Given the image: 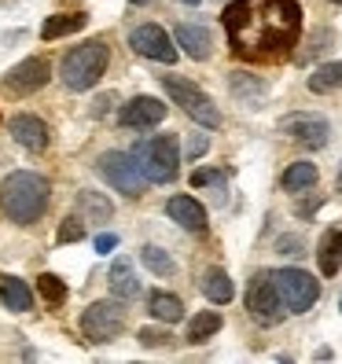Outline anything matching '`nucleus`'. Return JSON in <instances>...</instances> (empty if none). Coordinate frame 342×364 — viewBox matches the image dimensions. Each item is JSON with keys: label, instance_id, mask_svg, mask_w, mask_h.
<instances>
[{"label": "nucleus", "instance_id": "obj_41", "mask_svg": "<svg viewBox=\"0 0 342 364\" xmlns=\"http://www.w3.org/2000/svg\"><path fill=\"white\" fill-rule=\"evenodd\" d=\"M331 4H342V0H331Z\"/></svg>", "mask_w": 342, "mask_h": 364}, {"label": "nucleus", "instance_id": "obj_10", "mask_svg": "<svg viewBox=\"0 0 342 364\" xmlns=\"http://www.w3.org/2000/svg\"><path fill=\"white\" fill-rule=\"evenodd\" d=\"M48 77H52V63L45 55H30L4 74V89L15 92V96H30L37 89H45Z\"/></svg>", "mask_w": 342, "mask_h": 364}, {"label": "nucleus", "instance_id": "obj_21", "mask_svg": "<svg viewBox=\"0 0 342 364\" xmlns=\"http://www.w3.org/2000/svg\"><path fill=\"white\" fill-rule=\"evenodd\" d=\"M228 89H232V96H236L240 103H247V107H262L265 96H269V85L262 77H254V74H243V70L228 77Z\"/></svg>", "mask_w": 342, "mask_h": 364}, {"label": "nucleus", "instance_id": "obj_40", "mask_svg": "<svg viewBox=\"0 0 342 364\" xmlns=\"http://www.w3.org/2000/svg\"><path fill=\"white\" fill-rule=\"evenodd\" d=\"M338 191H342V166H338Z\"/></svg>", "mask_w": 342, "mask_h": 364}, {"label": "nucleus", "instance_id": "obj_19", "mask_svg": "<svg viewBox=\"0 0 342 364\" xmlns=\"http://www.w3.org/2000/svg\"><path fill=\"white\" fill-rule=\"evenodd\" d=\"M316 265L324 276H338L342 269V228H328L316 247Z\"/></svg>", "mask_w": 342, "mask_h": 364}, {"label": "nucleus", "instance_id": "obj_12", "mask_svg": "<svg viewBox=\"0 0 342 364\" xmlns=\"http://www.w3.org/2000/svg\"><path fill=\"white\" fill-rule=\"evenodd\" d=\"M280 133H287L291 140H298L302 147L316 151V147H328L331 140V122L320 118V114H287L280 122Z\"/></svg>", "mask_w": 342, "mask_h": 364}, {"label": "nucleus", "instance_id": "obj_23", "mask_svg": "<svg viewBox=\"0 0 342 364\" xmlns=\"http://www.w3.org/2000/svg\"><path fill=\"white\" fill-rule=\"evenodd\" d=\"M147 313H151L159 324H177V320H184V302L169 291H151L147 294Z\"/></svg>", "mask_w": 342, "mask_h": 364}, {"label": "nucleus", "instance_id": "obj_32", "mask_svg": "<svg viewBox=\"0 0 342 364\" xmlns=\"http://www.w3.org/2000/svg\"><path fill=\"white\" fill-rule=\"evenodd\" d=\"M191 188H225V173L221 169H196V173H191Z\"/></svg>", "mask_w": 342, "mask_h": 364}, {"label": "nucleus", "instance_id": "obj_1", "mask_svg": "<svg viewBox=\"0 0 342 364\" xmlns=\"http://www.w3.org/2000/svg\"><path fill=\"white\" fill-rule=\"evenodd\" d=\"M221 23L240 59L276 63L302 37V4L298 0H232Z\"/></svg>", "mask_w": 342, "mask_h": 364}, {"label": "nucleus", "instance_id": "obj_24", "mask_svg": "<svg viewBox=\"0 0 342 364\" xmlns=\"http://www.w3.org/2000/svg\"><path fill=\"white\" fill-rule=\"evenodd\" d=\"M309 92H316V96L342 92V63H320L309 74Z\"/></svg>", "mask_w": 342, "mask_h": 364}, {"label": "nucleus", "instance_id": "obj_26", "mask_svg": "<svg viewBox=\"0 0 342 364\" xmlns=\"http://www.w3.org/2000/svg\"><path fill=\"white\" fill-rule=\"evenodd\" d=\"M85 23H89V15H81V11H70V15H52V18H45V26H41V37H45V41L70 37V33H78Z\"/></svg>", "mask_w": 342, "mask_h": 364}, {"label": "nucleus", "instance_id": "obj_29", "mask_svg": "<svg viewBox=\"0 0 342 364\" xmlns=\"http://www.w3.org/2000/svg\"><path fill=\"white\" fill-rule=\"evenodd\" d=\"M37 291H41V298H45L48 306H63V302H67V294H70L67 284H63L55 272H45V276H41V280H37Z\"/></svg>", "mask_w": 342, "mask_h": 364}, {"label": "nucleus", "instance_id": "obj_14", "mask_svg": "<svg viewBox=\"0 0 342 364\" xmlns=\"http://www.w3.org/2000/svg\"><path fill=\"white\" fill-rule=\"evenodd\" d=\"M8 133H11V140L18 147H26V151H33V155L48 147V125L41 122L37 114H15L8 122Z\"/></svg>", "mask_w": 342, "mask_h": 364}, {"label": "nucleus", "instance_id": "obj_13", "mask_svg": "<svg viewBox=\"0 0 342 364\" xmlns=\"http://www.w3.org/2000/svg\"><path fill=\"white\" fill-rule=\"evenodd\" d=\"M166 118V103L155 96H137L118 111V125L122 129H155V125Z\"/></svg>", "mask_w": 342, "mask_h": 364}, {"label": "nucleus", "instance_id": "obj_28", "mask_svg": "<svg viewBox=\"0 0 342 364\" xmlns=\"http://www.w3.org/2000/svg\"><path fill=\"white\" fill-rule=\"evenodd\" d=\"M140 262H144V269H151L155 276H173V272H177V262L169 258L162 247H155V243H147V247L140 250Z\"/></svg>", "mask_w": 342, "mask_h": 364}, {"label": "nucleus", "instance_id": "obj_7", "mask_svg": "<svg viewBox=\"0 0 342 364\" xmlns=\"http://www.w3.org/2000/svg\"><path fill=\"white\" fill-rule=\"evenodd\" d=\"M247 313H250L254 324H262V328H276L287 316L284 298L276 291V280H272L269 269L254 272V280L247 284Z\"/></svg>", "mask_w": 342, "mask_h": 364}, {"label": "nucleus", "instance_id": "obj_37", "mask_svg": "<svg viewBox=\"0 0 342 364\" xmlns=\"http://www.w3.org/2000/svg\"><path fill=\"white\" fill-rule=\"evenodd\" d=\"M313 357H316V360H331V357H335V353H331V350H328V346H320V350H316V353H313Z\"/></svg>", "mask_w": 342, "mask_h": 364}, {"label": "nucleus", "instance_id": "obj_8", "mask_svg": "<svg viewBox=\"0 0 342 364\" xmlns=\"http://www.w3.org/2000/svg\"><path fill=\"white\" fill-rule=\"evenodd\" d=\"M96 173L111 184L114 191H122L125 199H140L144 196V173H140V166L129 151H103L96 159Z\"/></svg>", "mask_w": 342, "mask_h": 364}, {"label": "nucleus", "instance_id": "obj_3", "mask_svg": "<svg viewBox=\"0 0 342 364\" xmlns=\"http://www.w3.org/2000/svg\"><path fill=\"white\" fill-rule=\"evenodd\" d=\"M107 63H111V48L107 41H85V45L70 48L59 63V77L70 92H85V89H96L100 77L107 74Z\"/></svg>", "mask_w": 342, "mask_h": 364}, {"label": "nucleus", "instance_id": "obj_30", "mask_svg": "<svg viewBox=\"0 0 342 364\" xmlns=\"http://www.w3.org/2000/svg\"><path fill=\"white\" fill-rule=\"evenodd\" d=\"M85 228H89V225H85V221L78 218V213H70V218L59 225V232H55V243H59V247H67V243L85 240Z\"/></svg>", "mask_w": 342, "mask_h": 364}, {"label": "nucleus", "instance_id": "obj_5", "mask_svg": "<svg viewBox=\"0 0 342 364\" xmlns=\"http://www.w3.org/2000/svg\"><path fill=\"white\" fill-rule=\"evenodd\" d=\"M125 331V306L122 298H103V302H92L81 313V338L92 342V346H103V342H114Z\"/></svg>", "mask_w": 342, "mask_h": 364}, {"label": "nucleus", "instance_id": "obj_31", "mask_svg": "<svg viewBox=\"0 0 342 364\" xmlns=\"http://www.w3.org/2000/svg\"><path fill=\"white\" fill-rule=\"evenodd\" d=\"M140 346H147V350H162V346H169L173 342V335L169 331H162V328H140Z\"/></svg>", "mask_w": 342, "mask_h": 364}, {"label": "nucleus", "instance_id": "obj_36", "mask_svg": "<svg viewBox=\"0 0 342 364\" xmlns=\"http://www.w3.org/2000/svg\"><path fill=\"white\" fill-rule=\"evenodd\" d=\"M111 103H114V92L100 96V100H96V114H103V111H107V107H111Z\"/></svg>", "mask_w": 342, "mask_h": 364}, {"label": "nucleus", "instance_id": "obj_38", "mask_svg": "<svg viewBox=\"0 0 342 364\" xmlns=\"http://www.w3.org/2000/svg\"><path fill=\"white\" fill-rule=\"evenodd\" d=\"M129 4H133V8H144V4H151V0H129Z\"/></svg>", "mask_w": 342, "mask_h": 364}, {"label": "nucleus", "instance_id": "obj_25", "mask_svg": "<svg viewBox=\"0 0 342 364\" xmlns=\"http://www.w3.org/2000/svg\"><path fill=\"white\" fill-rule=\"evenodd\" d=\"M221 324H225V320H221V313H213V309H206V313H196V316H191L188 320V342H191V346H199V342H206V338H213V335H218L221 331Z\"/></svg>", "mask_w": 342, "mask_h": 364}, {"label": "nucleus", "instance_id": "obj_34", "mask_svg": "<svg viewBox=\"0 0 342 364\" xmlns=\"http://www.w3.org/2000/svg\"><path fill=\"white\" fill-rule=\"evenodd\" d=\"M276 250L280 254H302V235H280V240H276Z\"/></svg>", "mask_w": 342, "mask_h": 364}, {"label": "nucleus", "instance_id": "obj_35", "mask_svg": "<svg viewBox=\"0 0 342 364\" xmlns=\"http://www.w3.org/2000/svg\"><path fill=\"white\" fill-rule=\"evenodd\" d=\"M92 247H96V254H111V250L118 247V235H114V232H100Z\"/></svg>", "mask_w": 342, "mask_h": 364}, {"label": "nucleus", "instance_id": "obj_20", "mask_svg": "<svg viewBox=\"0 0 342 364\" xmlns=\"http://www.w3.org/2000/svg\"><path fill=\"white\" fill-rule=\"evenodd\" d=\"M0 302H4L11 313H30V309H33V294H30L26 280L0 272Z\"/></svg>", "mask_w": 342, "mask_h": 364}, {"label": "nucleus", "instance_id": "obj_16", "mask_svg": "<svg viewBox=\"0 0 342 364\" xmlns=\"http://www.w3.org/2000/svg\"><path fill=\"white\" fill-rule=\"evenodd\" d=\"M74 210H78V218L85 225H103V221H111V213H114V203L103 196V191H92V188H81L78 196H74Z\"/></svg>", "mask_w": 342, "mask_h": 364}, {"label": "nucleus", "instance_id": "obj_4", "mask_svg": "<svg viewBox=\"0 0 342 364\" xmlns=\"http://www.w3.org/2000/svg\"><path fill=\"white\" fill-rule=\"evenodd\" d=\"M129 155L137 159L147 184H169L181 169V147H177V136H169V133L140 140Z\"/></svg>", "mask_w": 342, "mask_h": 364}, {"label": "nucleus", "instance_id": "obj_39", "mask_svg": "<svg viewBox=\"0 0 342 364\" xmlns=\"http://www.w3.org/2000/svg\"><path fill=\"white\" fill-rule=\"evenodd\" d=\"M181 4H188V8H196V4H199V0H181Z\"/></svg>", "mask_w": 342, "mask_h": 364}, {"label": "nucleus", "instance_id": "obj_17", "mask_svg": "<svg viewBox=\"0 0 342 364\" xmlns=\"http://www.w3.org/2000/svg\"><path fill=\"white\" fill-rule=\"evenodd\" d=\"M177 45L184 48V55H191L196 63H206L213 55V37L199 23H181L177 26Z\"/></svg>", "mask_w": 342, "mask_h": 364}, {"label": "nucleus", "instance_id": "obj_15", "mask_svg": "<svg viewBox=\"0 0 342 364\" xmlns=\"http://www.w3.org/2000/svg\"><path fill=\"white\" fill-rule=\"evenodd\" d=\"M166 218L177 221L184 232H206V210L191 196H173L166 203Z\"/></svg>", "mask_w": 342, "mask_h": 364}, {"label": "nucleus", "instance_id": "obj_22", "mask_svg": "<svg viewBox=\"0 0 342 364\" xmlns=\"http://www.w3.org/2000/svg\"><path fill=\"white\" fill-rule=\"evenodd\" d=\"M203 294L213 306H228L232 298H236V284H232V276L221 265H213V269L203 272Z\"/></svg>", "mask_w": 342, "mask_h": 364}, {"label": "nucleus", "instance_id": "obj_27", "mask_svg": "<svg viewBox=\"0 0 342 364\" xmlns=\"http://www.w3.org/2000/svg\"><path fill=\"white\" fill-rule=\"evenodd\" d=\"M316 166L313 162H291L287 169H284V177H280V184H284V191H309L313 184H316Z\"/></svg>", "mask_w": 342, "mask_h": 364}, {"label": "nucleus", "instance_id": "obj_11", "mask_svg": "<svg viewBox=\"0 0 342 364\" xmlns=\"http://www.w3.org/2000/svg\"><path fill=\"white\" fill-rule=\"evenodd\" d=\"M129 45L137 55L144 59H155V63H177V45H173V37H169L162 26L155 23H144L129 33Z\"/></svg>", "mask_w": 342, "mask_h": 364}, {"label": "nucleus", "instance_id": "obj_2", "mask_svg": "<svg viewBox=\"0 0 342 364\" xmlns=\"http://www.w3.org/2000/svg\"><path fill=\"white\" fill-rule=\"evenodd\" d=\"M48 199H52V184L33 169H11L0 181V210L15 225H37L48 210Z\"/></svg>", "mask_w": 342, "mask_h": 364}, {"label": "nucleus", "instance_id": "obj_6", "mask_svg": "<svg viewBox=\"0 0 342 364\" xmlns=\"http://www.w3.org/2000/svg\"><path fill=\"white\" fill-rule=\"evenodd\" d=\"M162 89L169 92V100H173L191 122H199L203 129H218V125H221V111L213 107V100L199 89V85H191V81H184V77L166 74V77H162Z\"/></svg>", "mask_w": 342, "mask_h": 364}, {"label": "nucleus", "instance_id": "obj_18", "mask_svg": "<svg viewBox=\"0 0 342 364\" xmlns=\"http://www.w3.org/2000/svg\"><path fill=\"white\" fill-rule=\"evenodd\" d=\"M107 287H111V294L122 298V302L140 298V280H137V269H133L129 258H114L111 272H107Z\"/></svg>", "mask_w": 342, "mask_h": 364}, {"label": "nucleus", "instance_id": "obj_9", "mask_svg": "<svg viewBox=\"0 0 342 364\" xmlns=\"http://www.w3.org/2000/svg\"><path fill=\"white\" fill-rule=\"evenodd\" d=\"M272 280H276V291H280L287 313H309V309L316 306L320 284L313 280L306 269H276Z\"/></svg>", "mask_w": 342, "mask_h": 364}, {"label": "nucleus", "instance_id": "obj_33", "mask_svg": "<svg viewBox=\"0 0 342 364\" xmlns=\"http://www.w3.org/2000/svg\"><path fill=\"white\" fill-rule=\"evenodd\" d=\"M206 151H210V136H206V133H196V136L188 140V162H196V159H203Z\"/></svg>", "mask_w": 342, "mask_h": 364}]
</instances>
